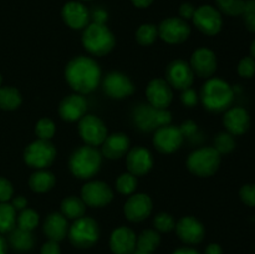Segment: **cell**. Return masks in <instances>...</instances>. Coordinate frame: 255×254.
I'll return each mask as SVG.
<instances>
[{
	"instance_id": "obj_1",
	"label": "cell",
	"mask_w": 255,
	"mask_h": 254,
	"mask_svg": "<svg viewBox=\"0 0 255 254\" xmlns=\"http://www.w3.org/2000/svg\"><path fill=\"white\" fill-rule=\"evenodd\" d=\"M65 79L76 94H89L100 84L101 70L99 64L91 57L77 56L67 62Z\"/></svg>"
},
{
	"instance_id": "obj_2",
	"label": "cell",
	"mask_w": 255,
	"mask_h": 254,
	"mask_svg": "<svg viewBox=\"0 0 255 254\" xmlns=\"http://www.w3.org/2000/svg\"><path fill=\"white\" fill-rule=\"evenodd\" d=\"M201 101L204 109L211 112H223L231 107L234 100V90L219 77H209L201 90Z\"/></svg>"
},
{
	"instance_id": "obj_3",
	"label": "cell",
	"mask_w": 255,
	"mask_h": 254,
	"mask_svg": "<svg viewBox=\"0 0 255 254\" xmlns=\"http://www.w3.org/2000/svg\"><path fill=\"white\" fill-rule=\"evenodd\" d=\"M101 153L95 147L85 144L71 154L69 159V168L76 178L90 179L97 174L101 168Z\"/></svg>"
},
{
	"instance_id": "obj_4",
	"label": "cell",
	"mask_w": 255,
	"mask_h": 254,
	"mask_svg": "<svg viewBox=\"0 0 255 254\" xmlns=\"http://www.w3.org/2000/svg\"><path fill=\"white\" fill-rule=\"evenodd\" d=\"M116 40L114 34L105 24L92 22L87 25L82 34V45L85 50L95 56H105L112 51Z\"/></svg>"
},
{
	"instance_id": "obj_5",
	"label": "cell",
	"mask_w": 255,
	"mask_h": 254,
	"mask_svg": "<svg viewBox=\"0 0 255 254\" xmlns=\"http://www.w3.org/2000/svg\"><path fill=\"white\" fill-rule=\"evenodd\" d=\"M133 122L142 132H152L169 125L172 114L167 109H156L149 104H141L133 110Z\"/></svg>"
},
{
	"instance_id": "obj_6",
	"label": "cell",
	"mask_w": 255,
	"mask_h": 254,
	"mask_svg": "<svg viewBox=\"0 0 255 254\" xmlns=\"http://www.w3.org/2000/svg\"><path fill=\"white\" fill-rule=\"evenodd\" d=\"M221 166V154L214 147H203L192 152L187 158V168L197 177H211Z\"/></svg>"
},
{
	"instance_id": "obj_7",
	"label": "cell",
	"mask_w": 255,
	"mask_h": 254,
	"mask_svg": "<svg viewBox=\"0 0 255 254\" xmlns=\"http://www.w3.org/2000/svg\"><path fill=\"white\" fill-rule=\"evenodd\" d=\"M70 242L76 248H90L94 246L100 237L99 224L90 217H81L75 219L67 232Z\"/></svg>"
},
{
	"instance_id": "obj_8",
	"label": "cell",
	"mask_w": 255,
	"mask_h": 254,
	"mask_svg": "<svg viewBox=\"0 0 255 254\" xmlns=\"http://www.w3.org/2000/svg\"><path fill=\"white\" fill-rule=\"evenodd\" d=\"M56 148L50 141L36 139L25 148L24 161L29 167L35 169H45L54 162Z\"/></svg>"
},
{
	"instance_id": "obj_9",
	"label": "cell",
	"mask_w": 255,
	"mask_h": 254,
	"mask_svg": "<svg viewBox=\"0 0 255 254\" xmlns=\"http://www.w3.org/2000/svg\"><path fill=\"white\" fill-rule=\"evenodd\" d=\"M77 129L81 139L87 146H101L107 137V128L104 121L94 115H85L81 117Z\"/></svg>"
},
{
	"instance_id": "obj_10",
	"label": "cell",
	"mask_w": 255,
	"mask_h": 254,
	"mask_svg": "<svg viewBox=\"0 0 255 254\" xmlns=\"http://www.w3.org/2000/svg\"><path fill=\"white\" fill-rule=\"evenodd\" d=\"M192 20H193L194 26L208 36H214V35L219 34L222 26H223L221 12L209 5H203V6L196 9Z\"/></svg>"
},
{
	"instance_id": "obj_11",
	"label": "cell",
	"mask_w": 255,
	"mask_h": 254,
	"mask_svg": "<svg viewBox=\"0 0 255 254\" xmlns=\"http://www.w3.org/2000/svg\"><path fill=\"white\" fill-rule=\"evenodd\" d=\"M191 35V27L181 17H169L163 20L158 26V36L167 44H182Z\"/></svg>"
},
{
	"instance_id": "obj_12",
	"label": "cell",
	"mask_w": 255,
	"mask_h": 254,
	"mask_svg": "<svg viewBox=\"0 0 255 254\" xmlns=\"http://www.w3.org/2000/svg\"><path fill=\"white\" fill-rule=\"evenodd\" d=\"M183 141L184 138L179 131V127L171 124L159 127L154 131L153 146L161 153H173L177 149L181 148Z\"/></svg>"
},
{
	"instance_id": "obj_13",
	"label": "cell",
	"mask_w": 255,
	"mask_h": 254,
	"mask_svg": "<svg viewBox=\"0 0 255 254\" xmlns=\"http://www.w3.org/2000/svg\"><path fill=\"white\" fill-rule=\"evenodd\" d=\"M114 198V192L109 184L101 181H91L84 184L81 189V199L92 208H100L110 203Z\"/></svg>"
},
{
	"instance_id": "obj_14",
	"label": "cell",
	"mask_w": 255,
	"mask_h": 254,
	"mask_svg": "<svg viewBox=\"0 0 255 254\" xmlns=\"http://www.w3.org/2000/svg\"><path fill=\"white\" fill-rule=\"evenodd\" d=\"M102 89L105 94L111 99L121 100L133 94L134 85L127 75L114 71L105 76L102 81Z\"/></svg>"
},
{
	"instance_id": "obj_15",
	"label": "cell",
	"mask_w": 255,
	"mask_h": 254,
	"mask_svg": "<svg viewBox=\"0 0 255 254\" xmlns=\"http://www.w3.org/2000/svg\"><path fill=\"white\" fill-rule=\"evenodd\" d=\"M194 72L192 71L191 66L184 60H174L167 66L166 69V81L169 86L177 90L189 89L193 84Z\"/></svg>"
},
{
	"instance_id": "obj_16",
	"label": "cell",
	"mask_w": 255,
	"mask_h": 254,
	"mask_svg": "<svg viewBox=\"0 0 255 254\" xmlns=\"http://www.w3.org/2000/svg\"><path fill=\"white\" fill-rule=\"evenodd\" d=\"M153 209V203L148 194L137 193L131 194L128 199L125 202L124 213L128 221L142 222L149 217Z\"/></svg>"
},
{
	"instance_id": "obj_17",
	"label": "cell",
	"mask_w": 255,
	"mask_h": 254,
	"mask_svg": "<svg viewBox=\"0 0 255 254\" xmlns=\"http://www.w3.org/2000/svg\"><path fill=\"white\" fill-rule=\"evenodd\" d=\"M192 71L194 75L202 77V79H209L217 71V56L211 49L201 47L192 54L191 61H189Z\"/></svg>"
},
{
	"instance_id": "obj_18",
	"label": "cell",
	"mask_w": 255,
	"mask_h": 254,
	"mask_svg": "<svg viewBox=\"0 0 255 254\" xmlns=\"http://www.w3.org/2000/svg\"><path fill=\"white\" fill-rule=\"evenodd\" d=\"M223 125L227 132L232 136H242L246 133L251 126V116L244 107H229L224 111Z\"/></svg>"
},
{
	"instance_id": "obj_19",
	"label": "cell",
	"mask_w": 255,
	"mask_h": 254,
	"mask_svg": "<svg viewBox=\"0 0 255 254\" xmlns=\"http://www.w3.org/2000/svg\"><path fill=\"white\" fill-rule=\"evenodd\" d=\"M174 229H176L179 239L187 244L201 243L206 234L203 224L192 216L182 217L176 223Z\"/></svg>"
},
{
	"instance_id": "obj_20",
	"label": "cell",
	"mask_w": 255,
	"mask_h": 254,
	"mask_svg": "<svg viewBox=\"0 0 255 254\" xmlns=\"http://www.w3.org/2000/svg\"><path fill=\"white\" fill-rule=\"evenodd\" d=\"M126 166L129 173L134 174L136 177L144 176L153 167V157L151 152L144 147H134L127 153Z\"/></svg>"
},
{
	"instance_id": "obj_21",
	"label": "cell",
	"mask_w": 255,
	"mask_h": 254,
	"mask_svg": "<svg viewBox=\"0 0 255 254\" xmlns=\"http://www.w3.org/2000/svg\"><path fill=\"white\" fill-rule=\"evenodd\" d=\"M148 104L156 109H167L173 99L172 87L164 79H153L146 89Z\"/></svg>"
},
{
	"instance_id": "obj_22",
	"label": "cell",
	"mask_w": 255,
	"mask_h": 254,
	"mask_svg": "<svg viewBox=\"0 0 255 254\" xmlns=\"http://www.w3.org/2000/svg\"><path fill=\"white\" fill-rule=\"evenodd\" d=\"M110 248L114 254H132L137 249V237L128 227H119L110 237Z\"/></svg>"
},
{
	"instance_id": "obj_23",
	"label": "cell",
	"mask_w": 255,
	"mask_h": 254,
	"mask_svg": "<svg viewBox=\"0 0 255 254\" xmlns=\"http://www.w3.org/2000/svg\"><path fill=\"white\" fill-rule=\"evenodd\" d=\"M87 110V102L80 94H72L65 97L59 106V114L64 121L75 122L85 116Z\"/></svg>"
},
{
	"instance_id": "obj_24",
	"label": "cell",
	"mask_w": 255,
	"mask_h": 254,
	"mask_svg": "<svg viewBox=\"0 0 255 254\" xmlns=\"http://www.w3.org/2000/svg\"><path fill=\"white\" fill-rule=\"evenodd\" d=\"M62 19L65 24L74 30H81L89 25V11L77 1H70L62 7Z\"/></svg>"
},
{
	"instance_id": "obj_25",
	"label": "cell",
	"mask_w": 255,
	"mask_h": 254,
	"mask_svg": "<svg viewBox=\"0 0 255 254\" xmlns=\"http://www.w3.org/2000/svg\"><path fill=\"white\" fill-rule=\"evenodd\" d=\"M129 144L131 141L125 133H112L101 144L102 154L109 159H119L128 153Z\"/></svg>"
},
{
	"instance_id": "obj_26",
	"label": "cell",
	"mask_w": 255,
	"mask_h": 254,
	"mask_svg": "<svg viewBox=\"0 0 255 254\" xmlns=\"http://www.w3.org/2000/svg\"><path fill=\"white\" fill-rule=\"evenodd\" d=\"M44 233L50 241L60 242L67 236V232H69V223H67V219L62 216L61 213H55L49 214V216L45 218L44 226Z\"/></svg>"
},
{
	"instance_id": "obj_27",
	"label": "cell",
	"mask_w": 255,
	"mask_h": 254,
	"mask_svg": "<svg viewBox=\"0 0 255 254\" xmlns=\"http://www.w3.org/2000/svg\"><path fill=\"white\" fill-rule=\"evenodd\" d=\"M55 183H56V178H55L54 173L46 171V169H37L29 178L30 188L36 193H46V192L51 191Z\"/></svg>"
},
{
	"instance_id": "obj_28",
	"label": "cell",
	"mask_w": 255,
	"mask_h": 254,
	"mask_svg": "<svg viewBox=\"0 0 255 254\" xmlns=\"http://www.w3.org/2000/svg\"><path fill=\"white\" fill-rule=\"evenodd\" d=\"M9 243L15 251L27 252L34 247V237L30 231L15 227L9 236Z\"/></svg>"
},
{
	"instance_id": "obj_29",
	"label": "cell",
	"mask_w": 255,
	"mask_h": 254,
	"mask_svg": "<svg viewBox=\"0 0 255 254\" xmlns=\"http://www.w3.org/2000/svg\"><path fill=\"white\" fill-rule=\"evenodd\" d=\"M86 212V204L76 196L66 197L61 202V214L66 219H79L84 217Z\"/></svg>"
},
{
	"instance_id": "obj_30",
	"label": "cell",
	"mask_w": 255,
	"mask_h": 254,
	"mask_svg": "<svg viewBox=\"0 0 255 254\" xmlns=\"http://www.w3.org/2000/svg\"><path fill=\"white\" fill-rule=\"evenodd\" d=\"M22 97L17 89L11 86L0 87V109L5 111L16 110L21 105Z\"/></svg>"
},
{
	"instance_id": "obj_31",
	"label": "cell",
	"mask_w": 255,
	"mask_h": 254,
	"mask_svg": "<svg viewBox=\"0 0 255 254\" xmlns=\"http://www.w3.org/2000/svg\"><path fill=\"white\" fill-rule=\"evenodd\" d=\"M16 211L7 202L0 203V234L10 233L16 227Z\"/></svg>"
},
{
	"instance_id": "obj_32",
	"label": "cell",
	"mask_w": 255,
	"mask_h": 254,
	"mask_svg": "<svg viewBox=\"0 0 255 254\" xmlns=\"http://www.w3.org/2000/svg\"><path fill=\"white\" fill-rule=\"evenodd\" d=\"M159 243H161V236L156 229H146L137 237V249L139 251L152 253L158 248Z\"/></svg>"
},
{
	"instance_id": "obj_33",
	"label": "cell",
	"mask_w": 255,
	"mask_h": 254,
	"mask_svg": "<svg viewBox=\"0 0 255 254\" xmlns=\"http://www.w3.org/2000/svg\"><path fill=\"white\" fill-rule=\"evenodd\" d=\"M158 37V27L153 24H143L137 29L136 40L142 46L152 45Z\"/></svg>"
},
{
	"instance_id": "obj_34",
	"label": "cell",
	"mask_w": 255,
	"mask_h": 254,
	"mask_svg": "<svg viewBox=\"0 0 255 254\" xmlns=\"http://www.w3.org/2000/svg\"><path fill=\"white\" fill-rule=\"evenodd\" d=\"M137 186H138L137 177L134 174L129 173V172L122 173L116 179V189L121 194H125V196L133 194V192L137 189Z\"/></svg>"
},
{
	"instance_id": "obj_35",
	"label": "cell",
	"mask_w": 255,
	"mask_h": 254,
	"mask_svg": "<svg viewBox=\"0 0 255 254\" xmlns=\"http://www.w3.org/2000/svg\"><path fill=\"white\" fill-rule=\"evenodd\" d=\"M17 227L25 231L32 232L39 224V213L31 208H25L20 211L16 219Z\"/></svg>"
},
{
	"instance_id": "obj_36",
	"label": "cell",
	"mask_w": 255,
	"mask_h": 254,
	"mask_svg": "<svg viewBox=\"0 0 255 254\" xmlns=\"http://www.w3.org/2000/svg\"><path fill=\"white\" fill-rule=\"evenodd\" d=\"M213 147L221 156L222 154H228L236 148V139H234V136H232L228 132H221L214 138Z\"/></svg>"
},
{
	"instance_id": "obj_37",
	"label": "cell",
	"mask_w": 255,
	"mask_h": 254,
	"mask_svg": "<svg viewBox=\"0 0 255 254\" xmlns=\"http://www.w3.org/2000/svg\"><path fill=\"white\" fill-rule=\"evenodd\" d=\"M218 11L228 16H241L244 11V0H217Z\"/></svg>"
},
{
	"instance_id": "obj_38",
	"label": "cell",
	"mask_w": 255,
	"mask_h": 254,
	"mask_svg": "<svg viewBox=\"0 0 255 254\" xmlns=\"http://www.w3.org/2000/svg\"><path fill=\"white\" fill-rule=\"evenodd\" d=\"M55 131H56V126H55L54 121L49 117H42L36 122L35 126V133L39 137V139H45V141H50L54 137Z\"/></svg>"
},
{
	"instance_id": "obj_39",
	"label": "cell",
	"mask_w": 255,
	"mask_h": 254,
	"mask_svg": "<svg viewBox=\"0 0 255 254\" xmlns=\"http://www.w3.org/2000/svg\"><path fill=\"white\" fill-rule=\"evenodd\" d=\"M153 226L157 232L168 233V232L173 231L176 228V221H174V218L169 213L162 212V213H158L154 217Z\"/></svg>"
},
{
	"instance_id": "obj_40",
	"label": "cell",
	"mask_w": 255,
	"mask_h": 254,
	"mask_svg": "<svg viewBox=\"0 0 255 254\" xmlns=\"http://www.w3.org/2000/svg\"><path fill=\"white\" fill-rule=\"evenodd\" d=\"M238 75L243 79H252L255 75V59L252 56H244L237 66Z\"/></svg>"
},
{
	"instance_id": "obj_41",
	"label": "cell",
	"mask_w": 255,
	"mask_h": 254,
	"mask_svg": "<svg viewBox=\"0 0 255 254\" xmlns=\"http://www.w3.org/2000/svg\"><path fill=\"white\" fill-rule=\"evenodd\" d=\"M239 198L246 206L255 207V183H247L239 189Z\"/></svg>"
},
{
	"instance_id": "obj_42",
	"label": "cell",
	"mask_w": 255,
	"mask_h": 254,
	"mask_svg": "<svg viewBox=\"0 0 255 254\" xmlns=\"http://www.w3.org/2000/svg\"><path fill=\"white\" fill-rule=\"evenodd\" d=\"M14 194L12 184L4 177H0V203L9 202Z\"/></svg>"
},
{
	"instance_id": "obj_43",
	"label": "cell",
	"mask_w": 255,
	"mask_h": 254,
	"mask_svg": "<svg viewBox=\"0 0 255 254\" xmlns=\"http://www.w3.org/2000/svg\"><path fill=\"white\" fill-rule=\"evenodd\" d=\"M181 101L184 106L193 107V106H196L197 102H198V95H197V92L194 91L193 89H191V87H189V89H186L182 91Z\"/></svg>"
},
{
	"instance_id": "obj_44",
	"label": "cell",
	"mask_w": 255,
	"mask_h": 254,
	"mask_svg": "<svg viewBox=\"0 0 255 254\" xmlns=\"http://www.w3.org/2000/svg\"><path fill=\"white\" fill-rule=\"evenodd\" d=\"M179 131H181L183 138H192L193 136H196V133L198 132V126H197L196 122L191 121H184L183 124L179 126Z\"/></svg>"
},
{
	"instance_id": "obj_45",
	"label": "cell",
	"mask_w": 255,
	"mask_h": 254,
	"mask_svg": "<svg viewBox=\"0 0 255 254\" xmlns=\"http://www.w3.org/2000/svg\"><path fill=\"white\" fill-rule=\"evenodd\" d=\"M41 254H61V249H60L59 242L55 241H47L42 244L41 251H40Z\"/></svg>"
},
{
	"instance_id": "obj_46",
	"label": "cell",
	"mask_w": 255,
	"mask_h": 254,
	"mask_svg": "<svg viewBox=\"0 0 255 254\" xmlns=\"http://www.w3.org/2000/svg\"><path fill=\"white\" fill-rule=\"evenodd\" d=\"M196 12V7L193 6L189 2H184V4L181 5L179 7V15H181V19L183 20H192L193 19V15Z\"/></svg>"
},
{
	"instance_id": "obj_47",
	"label": "cell",
	"mask_w": 255,
	"mask_h": 254,
	"mask_svg": "<svg viewBox=\"0 0 255 254\" xmlns=\"http://www.w3.org/2000/svg\"><path fill=\"white\" fill-rule=\"evenodd\" d=\"M11 206L14 207L15 211H22V209L27 208V199L24 196H17L12 199Z\"/></svg>"
},
{
	"instance_id": "obj_48",
	"label": "cell",
	"mask_w": 255,
	"mask_h": 254,
	"mask_svg": "<svg viewBox=\"0 0 255 254\" xmlns=\"http://www.w3.org/2000/svg\"><path fill=\"white\" fill-rule=\"evenodd\" d=\"M244 25L249 32H255V14H243Z\"/></svg>"
},
{
	"instance_id": "obj_49",
	"label": "cell",
	"mask_w": 255,
	"mask_h": 254,
	"mask_svg": "<svg viewBox=\"0 0 255 254\" xmlns=\"http://www.w3.org/2000/svg\"><path fill=\"white\" fill-rule=\"evenodd\" d=\"M204 254H223V249L218 243H211L207 246Z\"/></svg>"
},
{
	"instance_id": "obj_50",
	"label": "cell",
	"mask_w": 255,
	"mask_h": 254,
	"mask_svg": "<svg viewBox=\"0 0 255 254\" xmlns=\"http://www.w3.org/2000/svg\"><path fill=\"white\" fill-rule=\"evenodd\" d=\"M243 14H255V0H244Z\"/></svg>"
},
{
	"instance_id": "obj_51",
	"label": "cell",
	"mask_w": 255,
	"mask_h": 254,
	"mask_svg": "<svg viewBox=\"0 0 255 254\" xmlns=\"http://www.w3.org/2000/svg\"><path fill=\"white\" fill-rule=\"evenodd\" d=\"M107 15L106 12L102 11V10H97L94 12V22H99V24H105V20H106Z\"/></svg>"
},
{
	"instance_id": "obj_52",
	"label": "cell",
	"mask_w": 255,
	"mask_h": 254,
	"mask_svg": "<svg viewBox=\"0 0 255 254\" xmlns=\"http://www.w3.org/2000/svg\"><path fill=\"white\" fill-rule=\"evenodd\" d=\"M132 4L136 7H139V9H146L149 5L153 2V0H131Z\"/></svg>"
},
{
	"instance_id": "obj_53",
	"label": "cell",
	"mask_w": 255,
	"mask_h": 254,
	"mask_svg": "<svg viewBox=\"0 0 255 254\" xmlns=\"http://www.w3.org/2000/svg\"><path fill=\"white\" fill-rule=\"evenodd\" d=\"M172 254H199L196 249L189 248V247H182V248L176 249Z\"/></svg>"
},
{
	"instance_id": "obj_54",
	"label": "cell",
	"mask_w": 255,
	"mask_h": 254,
	"mask_svg": "<svg viewBox=\"0 0 255 254\" xmlns=\"http://www.w3.org/2000/svg\"><path fill=\"white\" fill-rule=\"evenodd\" d=\"M7 252V243L4 237L0 234V254H6Z\"/></svg>"
},
{
	"instance_id": "obj_55",
	"label": "cell",
	"mask_w": 255,
	"mask_h": 254,
	"mask_svg": "<svg viewBox=\"0 0 255 254\" xmlns=\"http://www.w3.org/2000/svg\"><path fill=\"white\" fill-rule=\"evenodd\" d=\"M251 56L252 57H254L255 59V39L253 40V41H252V44H251Z\"/></svg>"
},
{
	"instance_id": "obj_56",
	"label": "cell",
	"mask_w": 255,
	"mask_h": 254,
	"mask_svg": "<svg viewBox=\"0 0 255 254\" xmlns=\"http://www.w3.org/2000/svg\"><path fill=\"white\" fill-rule=\"evenodd\" d=\"M132 254H152V253H148V252H143V251H139V249H136V251H134Z\"/></svg>"
},
{
	"instance_id": "obj_57",
	"label": "cell",
	"mask_w": 255,
	"mask_h": 254,
	"mask_svg": "<svg viewBox=\"0 0 255 254\" xmlns=\"http://www.w3.org/2000/svg\"><path fill=\"white\" fill-rule=\"evenodd\" d=\"M1 82H2V77H1V75H0V86H1Z\"/></svg>"
},
{
	"instance_id": "obj_58",
	"label": "cell",
	"mask_w": 255,
	"mask_h": 254,
	"mask_svg": "<svg viewBox=\"0 0 255 254\" xmlns=\"http://www.w3.org/2000/svg\"><path fill=\"white\" fill-rule=\"evenodd\" d=\"M84 1H89V0H84Z\"/></svg>"
}]
</instances>
